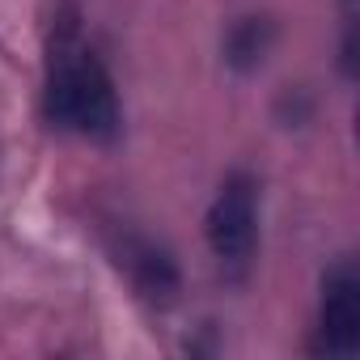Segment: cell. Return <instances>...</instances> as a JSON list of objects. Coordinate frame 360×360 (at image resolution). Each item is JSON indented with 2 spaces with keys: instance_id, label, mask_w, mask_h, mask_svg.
Returning a JSON list of instances; mask_svg holds the SVG:
<instances>
[{
  "instance_id": "6da1fadb",
  "label": "cell",
  "mask_w": 360,
  "mask_h": 360,
  "mask_svg": "<svg viewBox=\"0 0 360 360\" xmlns=\"http://www.w3.org/2000/svg\"><path fill=\"white\" fill-rule=\"evenodd\" d=\"M72 34H77L72 22H64V34L56 39V56H51L47 119L98 140H110L119 131V98H115L110 72L102 68L98 56L81 51Z\"/></svg>"
},
{
  "instance_id": "7a4b0ae2",
  "label": "cell",
  "mask_w": 360,
  "mask_h": 360,
  "mask_svg": "<svg viewBox=\"0 0 360 360\" xmlns=\"http://www.w3.org/2000/svg\"><path fill=\"white\" fill-rule=\"evenodd\" d=\"M208 246L225 267H246L255 255V233H259V187L250 174H229L204 221Z\"/></svg>"
},
{
  "instance_id": "5b68a950",
  "label": "cell",
  "mask_w": 360,
  "mask_h": 360,
  "mask_svg": "<svg viewBox=\"0 0 360 360\" xmlns=\"http://www.w3.org/2000/svg\"><path fill=\"white\" fill-rule=\"evenodd\" d=\"M267 47H271V22L267 18H242L225 39V60L238 72H250L255 64H263Z\"/></svg>"
},
{
  "instance_id": "277c9868",
  "label": "cell",
  "mask_w": 360,
  "mask_h": 360,
  "mask_svg": "<svg viewBox=\"0 0 360 360\" xmlns=\"http://www.w3.org/2000/svg\"><path fill=\"white\" fill-rule=\"evenodd\" d=\"M123 263H127V271H131V280L140 284V292L144 297H169L174 288H178V267H174V259L165 255V250H157L153 242H127L123 246Z\"/></svg>"
},
{
  "instance_id": "3957f363",
  "label": "cell",
  "mask_w": 360,
  "mask_h": 360,
  "mask_svg": "<svg viewBox=\"0 0 360 360\" xmlns=\"http://www.w3.org/2000/svg\"><path fill=\"white\" fill-rule=\"evenodd\" d=\"M318 339L330 356H352L360 343V280L352 263H339L322 280V309H318Z\"/></svg>"
}]
</instances>
